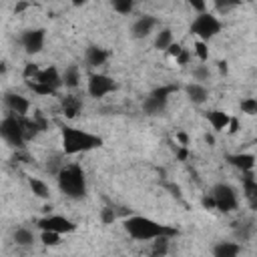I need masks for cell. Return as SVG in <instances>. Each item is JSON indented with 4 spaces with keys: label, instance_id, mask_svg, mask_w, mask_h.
Returning a JSON list of instances; mask_svg holds the SVG:
<instances>
[{
    "label": "cell",
    "instance_id": "7c38bea8",
    "mask_svg": "<svg viewBox=\"0 0 257 257\" xmlns=\"http://www.w3.org/2000/svg\"><path fill=\"white\" fill-rule=\"evenodd\" d=\"M157 24H159V20H157L155 16H151V14L139 16V18L133 22V26H131V34H133V38H147V36L155 30Z\"/></svg>",
    "mask_w": 257,
    "mask_h": 257
},
{
    "label": "cell",
    "instance_id": "52a82bcc",
    "mask_svg": "<svg viewBox=\"0 0 257 257\" xmlns=\"http://www.w3.org/2000/svg\"><path fill=\"white\" fill-rule=\"evenodd\" d=\"M0 139H4L10 147L22 151L24 149V137H22V124L20 116L8 114L6 118L0 120Z\"/></svg>",
    "mask_w": 257,
    "mask_h": 257
},
{
    "label": "cell",
    "instance_id": "44dd1931",
    "mask_svg": "<svg viewBox=\"0 0 257 257\" xmlns=\"http://www.w3.org/2000/svg\"><path fill=\"white\" fill-rule=\"evenodd\" d=\"M207 120L211 122V126H213L215 131H223V128H227L231 116H229L225 110H209V112H207Z\"/></svg>",
    "mask_w": 257,
    "mask_h": 257
},
{
    "label": "cell",
    "instance_id": "4fadbf2b",
    "mask_svg": "<svg viewBox=\"0 0 257 257\" xmlns=\"http://www.w3.org/2000/svg\"><path fill=\"white\" fill-rule=\"evenodd\" d=\"M108 56H110V52H108L106 48L96 46V44H90V46L86 48V52H84V62H86V66H90V68H98V66H102V64L108 60Z\"/></svg>",
    "mask_w": 257,
    "mask_h": 257
},
{
    "label": "cell",
    "instance_id": "9c48e42d",
    "mask_svg": "<svg viewBox=\"0 0 257 257\" xmlns=\"http://www.w3.org/2000/svg\"><path fill=\"white\" fill-rule=\"evenodd\" d=\"M114 88H116L114 80H112L110 76H106V74L96 72V74H90V76H88L86 90H88V94H90L92 98H102L104 94L112 92Z\"/></svg>",
    "mask_w": 257,
    "mask_h": 257
},
{
    "label": "cell",
    "instance_id": "9a60e30c",
    "mask_svg": "<svg viewBox=\"0 0 257 257\" xmlns=\"http://www.w3.org/2000/svg\"><path fill=\"white\" fill-rule=\"evenodd\" d=\"M229 165H233L235 169H239L241 173L253 171L255 169V157L251 153H237V155H227L225 157Z\"/></svg>",
    "mask_w": 257,
    "mask_h": 257
},
{
    "label": "cell",
    "instance_id": "30bf717a",
    "mask_svg": "<svg viewBox=\"0 0 257 257\" xmlns=\"http://www.w3.org/2000/svg\"><path fill=\"white\" fill-rule=\"evenodd\" d=\"M44 40H46L44 28H30V30H24V34L20 36L22 48L28 54H38L44 48Z\"/></svg>",
    "mask_w": 257,
    "mask_h": 257
},
{
    "label": "cell",
    "instance_id": "7402d4cb",
    "mask_svg": "<svg viewBox=\"0 0 257 257\" xmlns=\"http://www.w3.org/2000/svg\"><path fill=\"white\" fill-rule=\"evenodd\" d=\"M171 44H173V30L171 28H161L157 32V38H155V48L157 50H167Z\"/></svg>",
    "mask_w": 257,
    "mask_h": 257
},
{
    "label": "cell",
    "instance_id": "ba28073f",
    "mask_svg": "<svg viewBox=\"0 0 257 257\" xmlns=\"http://www.w3.org/2000/svg\"><path fill=\"white\" fill-rule=\"evenodd\" d=\"M38 227H40V231H52V233H58V235L76 231V223L66 219L64 215H46L38 221Z\"/></svg>",
    "mask_w": 257,
    "mask_h": 257
},
{
    "label": "cell",
    "instance_id": "8d00e7d4",
    "mask_svg": "<svg viewBox=\"0 0 257 257\" xmlns=\"http://www.w3.org/2000/svg\"><path fill=\"white\" fill-rule=\"evenodd\" d=\"M181 50H183V46H181V44H175V42H173V44H171V46L167 48V52H169V54H171L173 58H177V54H179Z\"/></svg>",
    "mask_w": 257,
    "mask_h": 257
},
{
    "label": "cell",
    "instance_id": "5bb4252c",
    "mask_svg": "<svg viewBox=\"0 0 257 257\" xmlns=\"http://www.w3.org/2000/svg\"><path fill=\"white\" fill-rule=\"evenodd\" d=\"M32 80H36V82H40V84H46V86H50L52 90H58V88L62 86V76H60V72H58L54 66L40 68V72H38Z\"/></svg>",
    "mask_w": 257,
    "mask_h": 257
},
{
    "label": "cell",
    "instance_id": "cb8c5ba5",
    "mask_svg": "<svg viewBox=\"0 0 257 257\" xmlns=\"http://www.w3.org/2000/svg\"><path fill=\"white\" fill-rule=\"evenodd\" d=\"M167 253H169V237L153 239V245H151V257H165Z\"/></svg>",
    "mask_w": 257,
    "mask_h": 257
},
{
    "label": "cell",
    "instance_id": "d6986e66",
    "mask_svg": "<svg viewBox=\"0 0 257 257\" xmlns=\"http://www.w3.org/2000/svg\"><path fill=\"white\" fill-rule=\"evenodd\" d=\"M60 104H62V112H64V116H68V118H74V116L82 110V100H80L78 96H74V94L62 96Z\"/></svg>",
    "mask_w": 257,
    "mask_h": 257
},
{
    "label": "cell",
    "instance_id": "603a6c76",
    "mask_svg": "<svg viewBox=\"0 0 257 257\" xmlns=\"http://www.w3.org/2000/svg\"><path fill=\"white\" fill-rule=\"evenodd\" d=\"M12 237H14V243L20 245V247H30V245L34 243V233H32L30 229H26V227L16 229Z\"/></svg>",
    "mask_w": 257,
    "mask_h": 257
},
{
    "label": "cell",
    "instance_id": "277c9868",
    "mask_svg": "<svg viewBox=\"0 0 257 257\" xmlns=\"http://www.w3.org/2000/svg\"><path fill=\"white\" fill-rule=\"evenodd\" d=\"M177 90H179L177 84H163V86L153 88V90L147 94V98L143 100V110H145V114H149V116L163 114L165 108H167V102H169L171 94H175Z\"/></svg>",
    "mask_w": 257,
    "mask_h": 257
},
{
    "label": "cell",
    "instance_id": "ab89813d",
    "mask_svg": "<svg viewBox=\"0 0 257 257\" xmlns=\"http://www.w3.org/2000/svg\"><path fill=\"white\" fill-rule=\"evenodd\" d=\"M219 68H221V72H227V62H219Z\"/></svg>",
    "mask_w": 257,
    "mask_h": 257
},
{
    "label": "cell",
    "instance_id": "836d02e7",
    "mask_svg": "<svg viewBox=\"0 0 257 257\" xmlns=\"http://www.w3.org/2000/svg\"><path fill=\"white\" fill-rule=\"evenodd\" d=\"M38 72H40V66L34 64V62H28V64L24 66V78H26V80H32Z\"/></svg>",
    "mask_w": 257,
    "mask_h": 257
},
{
    "label": "cell",
    "instance_id": "d590c367",
    "mask_svg": "<svg viewBox=\"0 0 257 257\" xmlns=\"http://www.w3.org/2000/svg\"><path fill=\"white\" fill-rule=\"evenodd\" d=\"M191 8H195L199 14L209 12V4H207V2H199V0H191Z\"/></svg>",
    "mask_w": 257,
    "mask_h": 257
},
{
    "label": "cell",
    "instance_id": "1f68e13d",
    "mask_svg": "<svg viewBox=\"0 0 257 257\" xmlns=\"http://www.w3.org/2000/svg\"><path fill=\"white\" fill-rule=\"evenodd\" d=\"M209 66L207 64H197L195 68H193V78L195 80H209Z\"/></svg>",
    "mask_w": 257,
    "mask_h": 257
},
{
    "label": "cell",
    "instance_id": "f546056e",
    "mask_svg": "<svg viewBox=\"0 0 257 257\" xmlns=\"http://www.w3.org/2000/svg\"><path fill=\"white\" fill-rule=\"evenodd\" d=\"M64 165H66V163L62 161V155H52L50 163H46V169H48L52 175H58V171H60Z\"/></svg>",
    "mask_w": 257,
    "mask_h": 257
},
{
    "label": "cell",
    "instance_id": "74e56055",
    "mask_svg": "<svg viewBox=\"0 0 257 257\" xmlns=\"http://www.w3.org/2000/svg\"><path fill=\"white\" fill-rule=\"evenodd\" d=\"M201 203H203V207H205V209H215V201H213V197H211V195H205V197L201 199Z\"/></svg>",
    "mask_w": 257,
    "mask_h": 257
},
{
    "label": "cell",
    "instance_id": "d4e9b609",
    "mask_svg": "<svg viewBox=\"0 0 257 257\" xmlns=\"http://www.w3.org/2000/svg\"><path fill=\"white\" fill-rule=\"evenodd\" d=\"M28 185H30L32 193H34L38 199H48V197H50V189H48V185H46L44 181H40V179H30Z\"/></svg>",
    "mask_w": 257,
    "mask_h": 257
},
{
    "label": "cell",
    "instance_id": "484cf974",
    "mask_svg": "<svg viewBox=\"0 0 257 257\" xmlns=\"http://www.w3.org/2000/svg\"><path fill=\"white\" fill-rule=\"evenodd\" d=\"M26 84H28V88L32 90V92H36V94H42V96H50V94H54L56 90H52L50 86H46V84H40V82H36V80H26Z\"/></svg>",
    "mask_w": 257,
    "mask_h": 257
},
{
    "label": "cell",
    "instance_id": "d6a6232c",
    "mask_svg": "<svg viewBox=\"0 0 257 257\" xmlns=\"http://www.w3.org/2000/svg\"><path fill=\"white\" fill-rule=\"evenodd\" d=\"M114 219H116V213H114L112 207H104V209L100 211V221H102L104 225H112Z\"/></svg>",
    "mask_w": 257,
    "mask_h": 257
},
{
    "label": "cell",
    "instance_id": "7a4b0ae2",
    "mask_svg": "<svg viewBox=\"0 0 257 257\" xmlns=\"http://www.w3.org/2000/svg\"><path fill=\"white\" fill-rule=\"evenodd\" d=\"M60 137H62L64 155H78V153H86L102 147V137L92 135L88 131H80L76 126H62Z\"/></svg>",
    "mask_w": 257,
    "mask_h": 257
},
{
    "label": "cell",
    "instance_id": "4316f807",
    "mask_svg": "<svg viewBox=\"0 0 257 257\" xmlns=\"http://www.w3.org/2000/svg\"><path fill=\"white\" fill-rule=\"evenodd\" d=\"M241 112H245V114H249V116L257 114V98H253V96L243 98V100H241Z\"/></svg>",
    "mask_w": 257,
    "mask_h": 257
},
{
    "label": "cell",
    "instance_id": "8fae6325",
    "mask_svg": "<svg viewBox=\"0 0 257 257\" xmlns=\"http://www.w3.org/2000/svg\"><path fill=\"white\" fill-rule=\"evenodd\" d=\"M4 104L8 106L10 114H16V116H26L28 110H30V100L22 94H16V92H6L4 94Z\"/></svg>",
    "mask_w": 257,
    "mask_h": 257
},
{
    "label": "cell",
    "instance_id": "2e32d148",
    "mask_svg": "<svg viewBox=\"0 0 257 257\" xmlns=\"http://www.w3.org/2000/svg\"><path fill=\"white\" fill-rule=\"evenodd\" d=\"M185 92H187V96H189V100H191L193 104H203V102H207V98H209V90H207V86L201 84V82H189V84L185 86Z\"/></svg>",
    "mask_w": 257,
    "mask_h": 257
},
{
    "label": "cell",
    "instance_id": "6da1fadb",
    "mask_svg": "<svg viewBox=\"0 0 257 257\" xmlns=\"http://www.w3.org/2000/svg\"><path fill=\"white\" fill-rule=\"evenodd\" d=\"M124 231L128 233V237L137 239V241H153L159 237H175L179 235V231L171 225H163L159 221H153L149 217L143 215H133L128 219H124Z\"/></svg>",
    "mask_w": 257,
    "mask_h": 257
},
{
    "label": "cell",
    "instance_id": "3957f363",
    "mask_svg": "<svg viewBox=\"0 0 257 257\" xmlns=\"http://www.w3.org/2000/svg\"><path fill=\"white\" fill-rule=\"evenodd\" d=\"M56 183L60 193L68 199H82L86 195V175L76 163L64 165L56 175Z\"/></svg>",
    "mask_w": 257,
    "mask_h": 257
},
{
    "label": "cell",
    "instance_id": "83f0119b",
    "mask_svg": "<svg viewBox=\"0 0 257 257\" xmlns=\"http://www.w3.org/2000/svg\"><path fill=\"white\" fill-rule=\"evenodd\" d=\"M40 241L46 245V247H56L60 243V235L58 233H52V231H42L40 233Z\"/></svg>",
    "mask_w": 257,
    "mask_h": 257
},
{
    "label": "cell",
    "instance_id": "5b68a950",
    "mask_svg": "<svg viewBox=\"0 0 257 257\" xmlns=\"http://www.w3.org/2000/svg\"><path fill=\"white\" fill-rule=\"evenodd\" d=\"M221 28H223V24H221V20H219L213 12L197 14L195 20H193L191 26H189L191 34H195L201 42H207V40L215 38V36L221 32Z\"/></svg>",
    "mask_w": 257,
    "mask_h": 257
},
{
    "label": "cell",
    "instance_id": "b9f144b4",
    "mask_svg": "<svg viewBox=\"0 0 257 257\" xmlns=\"http://www.w3.org/2000/svg\"><path fill=\"white\" fill-rule=\"evenodd\" d=\"M205 139H207V143H209V145H213V143H215V139H213V137H211V135H207V137H205Z\"/></svg>",
    "mask_w": 257,
    "mask_h": 257
},
{
    "label": "cell",
    "instance_id": "8992f818",
    "mask_svg": "<svg viewBox=\"0 0 257 257\" xmlns=\"http://www.w3.org/2000/svg\"><path fill=\"white\" fill-rule=\"evenodd\" d=\"M215 201V209L221 211V213H233L237 207H239V199H237V193L231 185L227 183H217L211 193H209Z\"/></svg>",
    "mask_w": 257,
    "mask_h": 257
},
{
    "label": "cell",
    "instance_id": "f1b7e54d",
    "mask_svg": "<svg viewBox=\"0 0 257 257\" xmlns=\"http://www.w3.org/2000/svg\"><path fill=\"white\" fill-rule=\"evenodd\" d=\"M133 0H114L112 2V10L118 12V14H128L133 10Z\"/></svg>",
    "mask_w": 257,
    "mask_h": 257
},
{
    "label": "cell",
    "instance_id": "f35d334b",
    "mask_svg": "<svg viewBox=\"0 0 257 257\" xmlns=\"http://www.w3.org/2000/svg\"><path fill=\"white\" fill-rule=\"evenodd\" d=\"M177 139H179L183 145H187V135H185V133H179V135H177Z\"/></svg>",
    "mask_w": 257,
    "mask_h": 257
},
{
    "label": "cell",
    "instance_id": "4dcf8cb0",
    "mask_svg": "<svg viewBox=\"0 0 257 257\" xmlns=\"http://www.w3.org/2000/svg\"><path fill=\"white\" fill-rule=\"evenodd\" d=\"M195 54L199 56L201 62H207V60H209V46H207V42L197 40V42H195Z\"/></svg>",
    "mask_w": 257,
    "mask_h": 257
},
{
    "label": "cell",
    "instance_id": "ffe728a7",
    "mask_svg": "<svg viewBox=\"0 0 257 257\" xmlns=\"http://www.w3.org/2000/svg\"><path fill=\"white\" fill-rule=\"evenodd\" d=\"M60 76H62V86H66V88H76L78 82H80V70H78L76 64L66 66Z\"/></svg>",
    "mask_w": 257,
    "mask_h": 257
},
{
    "label": "cell",
    "instance_id": "ac0fdd59",
    "mask_svg": "<svg viewBox=\"0 0 257 257\" xmlns=\"http://www.w3.org/2000/svg\"><path fill=\"white\" fill-rule=\"evenodd\" d=\"M241 243L237 241H221L213 247V257H239Z\"/></svg>",
    "mask_w": 257,
    "mask_h": 257
},
{
    "label": "cell",
    "instance_id": "e575fe53",
    "mask_svg": "<svg viewBox=\"0 0 257 257\" xmlns=\"http://www.w3.org/2000/svg\"><path fill=\"white\" fill-rule=\"evenodd\" d=\"M189 58H191V52L183 48V50L177 54V58H175V60H177V64H179V66H185V64L189 62Z\"/></svg>",
    "mask_w": 257,
    "mask_h": 257
},
{
    "label": "cell",
    "instance_id": "60d3db41",
    "mask_svg": "<svg viewBox=\"0 0 257 257\" xmlns=\"http://www.w3.org/2000/svg\"><path fill=\"white\" fill-rule=\"evenodd\" d=\"M26 6H28V4H18V6H16V8H14V10H16V12H20V10H24V8H26Z\"/></svg>",
    "mask_w": 257,
    "mask_h": 257
},
{
    "label": "cell",
    "instance_id": "e0dca14e",
    "mask_svg": "<svg viewBox=\"0 0 257 257\" xmlns=\"http://www.w3.org/2000/svg\"><path fill=\"white\" fill-rule=\"evenodd\" d=\"M241 181H243V191H245V197L247 201L251 203V207L257 205V181H255V175L253 171H247V173H241Z\"/></svg>",
    "mask_w": 257,
    "mask_h": 257
}]
</instances>
